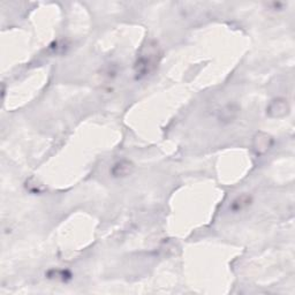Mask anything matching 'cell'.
I'll return each instance as SVG.
<instances>
[{
    "label": "cell",
    "instance_id": "6da1fadb",
    "mask_svg": "<svg viewBox=\"0 0 295 295\" xmlns=\"http://www.w3.org/2000/svg\"><path fill=\"white\" fill-rule=\"evenodd\" d=\"M162 50L155 40H149L142 45L135 61V78L141 80L156 70L162 59Z\"/></svg>",
    "mask_w": 295,
    "mask_h": 295
},
{
    "label": "cell",
    "instance_id": "7a4b0ae2",
    "mask_svg": "<svg viewBox=\"0 0 295 295\" xmlns=\"http://www.w3.org/2000/svg\"><path fill=\"white\" fill-rule=\"evenodd\" d=\"M289 112V105L286 99L277 98L270 103V105L266 108V113L272 118H283L287 116Z\"/></svg>",
    "mask_w": 295,
    "mask_h": 295
},
{
    "label": "cell",
    "instance_id": "3957f363",
    "mask_svg": "<svg viewBox=\"0 0 295 295\" xmlns=\"http://www.w3.org/2000/svg\"><path fill=\"white\" fill-rule=\"evenodd\" d=\"M272 143H274V141H272V138L270 135H267L265 133H257L255 135V138H254L253 147L255 149L256 153H258V155H263V153H265L271 148Z\"/></svg>",
    "mask_w": 295,
    "mask_h": 295
},
{
    "label": "cell",
    "instance_id": "277c9868",
    "mask_svg": "<svg viewBox=\"0 0 295 295\" xmlns=\"http://www.w3.org/2000/svg\"><path fill=\"white\" fill-rule=\"evenodd\" d=\"M134 165L133 163L126 160L117 162L111 169V174L115 178H125V176L133 173Z\"/></svg>",
    "mask_w": 295,
    "mask_h": 295
},
{
    "label": "cell",
    "instance_id": "5b68a950",
    "mask_svg": "<svg viewBox=\"0 0 295 295\" xmlns=\"http://www.w3.org/2000/svg\"><path fill=\"white\" fill-rule=\"evenodd\" d=\"M238 112H239V108L237 106L229 104V105H226L223 110H220L219 119L223 122H231V121H233L234 118L238 116Z\"/></svg>",
    "mask_w": 295,
    "mask_h": 295
},
{
    "label": "cell",
    "instance_id": "8992f818",
    "mask_svg": "<svg viewBox=\"0 0 295 295\" xmlns=\"http://www.w3.org/2000/svg\"><path fill=\"white\" fill-rule=\"evenodd\" d=\"M252 203V197L249 195H241L234 199L232 204L230 206V209L234 212L241 211L244 208H247L248 206H251Z\"/></svg>",
    "mask_w": 295,
    "mask_h": 295
}]
</instances>
